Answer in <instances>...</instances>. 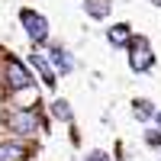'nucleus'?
Returning a JSON list of instances; mask_svg holds the SVG:
<instances>
[{"label":"nucleus","instance_id":"obj_1","mask_svg":"<svg viewBox=\"0 0 161 161\" xmlns=\"http://www.w3.org/2000/svg\"><path fill=\"white\" fill-rule=\"evenodd\" d=\"M19 19H23V26H26V32H29L32 42H45V36H48V23H45V16H39V13H32V10H23Z\"/></svg>","mask_w":161,"mask_h":161},{"label":"nucleus","instance_id":"obj_2","mask_svg":"<svg viewBox=\"0 0 161 161\" xmlns=\"http://www.w3.org/2000/svg\"><path fill=\"white\" fill-rule=\"evenodd\" d=\"M129 64L136 71H148L152 64H155V55L148 52V42H145V39H139L136 45H132V52H129Z\"/></svg>","mask_w":161,"mask_h":161},{"label":"nucleus","instance_id":"obj_3","mask_svg":"<svg viewBox=\"0 0 161 161\" xmlns=\"http://www.w3.org/2000/svg\"><path fill=\"white\" fill-rule=\"evenodd\" d=\"M7 80H10V87H13V90H23V87H29V84H32V77H29V71H26V64H19L16 58H10V61H7Z\"/></svg>","mask_w":161,"mask_h":161},{"label":"nucleus","instance_id":"obj_4","mask_svg":"<svg viewBox=\"0 0 161 161\" xmlns=\"http://www.w3.org/2000/svg\"><path fill=\"white\" fill-rule=\"evenodd\" d=\"M10 126L16 129V132H36L39 119H36L32 113H13V116H10Z\"/></svg>","mask_w":161,"mask_h":161},{"label":"nucleus","instance_id":"obj_5","mask_svg":"<svg viewBox=\"0 0 161 161\" xmlns=\"http://www.w3.org/2000/svg\"><path fill=\"white\" fill-rule=\"evenodd\" d=\"M110 7H113L110 0H84V10L90 13L93 19H103L106 13H110Z\"/></svg>","mask_w":161,"mask_h":161},{"label":"nucleus","instance_id":"obj_6","mask_svg":"<svg viewBox=\"0 0 161 161\" xmlns=\"http://www.w3.org/2000/svg\"><path fill=\"white\" fill-rule=\"evenodd\" d=\"M26 152H23V145H13V142H3L0 145V161H19Z\"/></svg>","mask_w":161,"mask_h":161},{"label":"nucleus","instance_id":"obj_7","mask_svg":"<svg viewBox=\"0 0 161 161\" xmlns=\"http://www.w3.org/2000/svg\"><path fill=\"white\" fill-rule=\"evenodd\" d=\"M106 36H110V42H113V45H126V42H129V26H126V23L110 26V32H106Z\"/></svg>","mask_w":161,"mask_h":161},{"label":"nucleus","instance_id":"obj_8","mask_svg":"<svg viewBox=\"0 0 161 161\" xmlns=\"http://www.w3.org/2000/svg\"><path fill=\"white\" fill-rule=\"evenodd\" d=\"M32 64L39 68V74H42V80H45V84H48V87H55V74H52V68L45 64V58H39V55H32Z\"/></svg>","mask_w":161,"mask_h":161},{"label":"nucleus","instance_id":"obj_9","mask_svg":"<svg viewBox=\"0 0 161 161\" xmlns=\"http://www.w3.org/2000/svg\"><path fill=\"white\" fill-rule=\"evenodd\" d=\"M52 61H55V64H58V68H61V71H71V58H68V55H64V52H61V48H52Z\"/></svg>","mask_w":161,"mask_h":161},{"label":"nucleus","instance_id":"obj_10","mask_svg":"<svg viewBox=\"0 0 161 161\" xmlns=\"http://www.w3.org/2000/svg\"><path fill=\"white\" fill-rule=\"evenodd\" d=\"M132 110H136V116H139V119L152 116V106H148V100H136V106H132Z\"/></svg>","mask_w":161,"mask_h":161},{"label":"nucleus","instance_id":"obj_11","mask_svg":"<svg viewBox=\"0 0 161 161\" xmlns=\"http://www.w3.org/2000/svg\"><path fill=\"white\" fill-rule=\"evenodd\" d=\"M55 116H61V119H71V110H68V106H64L61 100L55 103Z\"/></svg>","mask_w":161,"mask_h":161},{"label":"nucleus","instance_id":"obj_12","mask_svg":"<svg viewBox=\"0 0 161 161\" xmlns=\"http://www.w3.org/2000/svg\"><path fill=\"white\" fill-rule=\"evenodd\" d=\"M87 161H110V158H106V155H103V152H93V155H90V158H87Z\"/></svg>","mask_w":161,"mask_h":161},{"label":"nucleus","instance_id":"obj_13","mask_svg":"<svg viewBox=\"0 0 161 161\" xmlns=\"http://www.w3.org/2000/svg\"><path fill=\"white\" fill-rule=\"evenodd\" d=\"M158 126H161V113H158Z\"/></svg>","mask_w":161,"mask_h":161},{"label":"nucleus","instance_id":"obj_14","mask_svg":"<svg viewBox=\"0 0 161 161\" xmlns=\"http://www.w3.org/2000/svg\"><path fill=\"white\" fill-rule=\"evenodd\" d=\"M155 3H161V0H155Z\"/></svg>","mask_w":161,"mask_h":161}]
</instances>
